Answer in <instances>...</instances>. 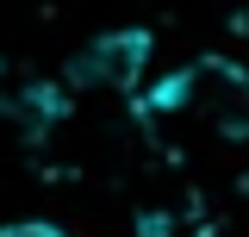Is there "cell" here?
I'll list each match as a JSON object with an SVG mask.
<instances>
[{"label":"cell","mask_w":249,"mask_h":237,"mask_svg":"<svg viewBox=\"0 0 249 237\" xmlns=\"http://www.w3.org/2000/svg\"><path fill=\"white\" fill-rule=\"evenodd\" d=\"M0 237H69V231L50 218H13V225H0Z\"/></svg>","instance_id":"7a4b0ae2"},{"label":"cell","mask_w":249,"mask_h":237,"mask_svg":"<svg viewBox=\"0 0 249 237\" xmlns=\"http://www.w3.org/2000/svg\"><path fill=\"white\" fill-rule=\"evenodd\" d=\"M150 50H156V38L143 25L93 31L88 44L62 62V88L69 94H137L143 75H150Z\"/></svg>","instance_id":"6da1fadb"}]
</instances>
